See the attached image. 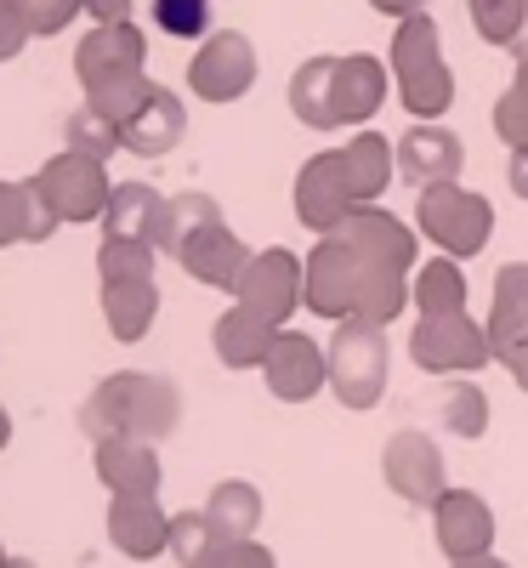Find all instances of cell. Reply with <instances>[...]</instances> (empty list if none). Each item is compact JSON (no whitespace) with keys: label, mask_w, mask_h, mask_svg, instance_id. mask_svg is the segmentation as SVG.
<instances>
[{"label":"cell","mask_w":528,"mask_h":568,"mask_svg":"<svg viewBox=\"0 0 528 568\" xmlns=\"http://www.w3.org/2000/svg\"><path fill=\"white\" fill-rule=\"evenodd\" d=\"M182 420V398L165 375H149V369H120L109 382L91 387V398L80 404V426L91 444L103 438H149L160 444L165 433H176Z\"/></svg>","instance_id":"6da1fadb"},{"label":"cell","mask_w":528,"mask_h":568,"mask_svg":"<svg viewBox=\"0 0 528 568\" xmlns=\"http://www.w3.org/2000/svg\"><path fill=\"white\" fill-rule=\"evenodd\" d=\"M393 74H398V98L415 120H438L455 103V80L444 63V45H438V23L426 12L404 18L393 34Z\"/></svg>","instance_id":"7a4b0ae2"},{"label":"cell","mask_w":528,"mask_h":568,"mask_svg":"<svg viewBox=\"0 0 528 568\" xmlns=\"http://www.w3.org/2000/svg\"><path fill=\"white\" fill-rule=\"evenodd\" d=\"M415 222L444 256H477L495 233V205L460 182H438L415 194Z\"/></svg>","instance_id":"3957f363"},{"label":"cell","mask_w":528,"mask_h":568,"mask_svg":"<svg viewBox=\"0 0 528 568\" xmlns=\"http://www.w3.org/2000/svg\"><path fill=\"white\" fill-rule=\"evenodd\" d=\"M369 278H375V262L347 245L342 233H324L318 251L307 256V313L342 324V318H358L364 296H369Z\"/></svg>","instance_id":"277c9868"},{"label":"cell","mask_w":528,"mask_h":568,"mask_svg":"<svg viewBox=\"0 0 528 568\" xmlns=\"http://www.w3.org/2000/svg\"><path fill=\"white\" fill-rule=\"evenodd\" d=\"M387 324L369 318H342L329 342V387L347 409H369L380 404V387H387Z\"/></svg>","instance_id":"5b68a950"},{"label":"cell","mask_w":528,"mask_h":568,"mask_svg":"<svg viewBox=\"0 0 528 568\" xmlns=\"http://www.w3.org/2000/svg\"><path fill=\"white\" fill-rule=\"evenodd\" d=\"M409 358L431 375H471L495 358L489 324H471V313H426L409 336Z\"/></svg>","instance_id":"8992f818"},{"label":"cell","mask_w":528,"mask_h":568,"mask_svg":"<svg viewBox=\"0 0 528 568\" xmlns=\"http://www.w3.org/2000/svg\"><path fill=\"white\" fill-rule=\"evenodd\" d=\"M34 187H40V200L58 211V222H103L109 194H114L103 160H85L74 149H63L58 160H45Z\"/></svg>","instance_id":"52a82bcc"},{"label":"cell","mask_w":528,"mask_h":568,"mask_svg":"<svg viewBox=\"0 0 528 568\" xmlns=\"http://www.w3.org/2000/svg\"><path fill=\"white\" fill-rule=\"evenodd\" d=\"M233 296H238V307H251V313H262L267 324L284 329L291 307L307 302V262L273 245V251L251 256V267H245V278H238V291H233Z\"/></svg>","instance_id":"ba28073f"},{"label":"cell","mask_w":528,"mask_h":568,"mask_svg":"<svg viewBox=\"0 0 528 568\" xmlns=\"http://www.w3.org/2000/svg\"><path fill=\"white\" fill-rule=\"evenodd\" d=\"M187 85H194L205 103L245 98V91L256 85V45L245 34H233V29L211 34L200 52H194V63H187Z\"/></svg>","instance_id":"9c48e42d"},{"label":"cell","mask_w":528,"mask_h":568,"mask_svg":"<svg viewBox=\"0 0 528 568\" xmlns=\"http://www.w3.org/2000/svg\"><path fill=\"white\" fill-rule=\"evenodd\" d=\"M358 205V194H353V182H347V160H342V149L335 154H313L307 165H302V176H296V216L318 233H335L342 227V216Z\"/></svg>","instance_id":"30bf717a"},{"label":"cell","mask_w":528,"mask_h":568,"mask_svg":"<svg viewBox=\"0 0 528 568\" xmlns=\"http://www.w3.org/2000/svg\"><path fill=\"white\" fill-rule=\"evenodd\" d=\"M380 471H387V484L409 500V506H438L449 495V478H444V455L426 433H398L380 455Z\"/></svg>","instance_id":"8fae6325"},{"label":"cell","mask_w":528,"mask_h":568,"mask_svg":"<svg viewBox=\"0 0 528 568\" xmlns=\"http://www.w3.org/2000/svg\"><path fill=\"white\" fill-rule=\"evenodd\" d=\"M262 375H267L273 398L307 404V398L329 382V347H318L313 336H302V329H278V342H273Z\"/></svg>","instance_id":"7c38bea8"},{"label":"cell","mask_w":528,"mask_h":568,"mask_svg":"<svg viewBox=\"0 0 528 568\" xmlns=\"http://www.w3.org/2000/svg\"><path fill=\"white\" fill-rule=\"evenodd\" d=\"M171 256L187 267V278L211 284V291H238V278H245V267H251L245 245H238L233 233H227V222H222V216L200 222L194 233H182V245H176Z\"/></svg>","instance_id":"4fadbf2b"},{"label":"cell","mask_w":528,"mask_h":568,"mask_svg":"<svg viewBox=\"0 0 528 568\" xmlns=\"http://www.w3.org/2000/svg\"><path fill=\"white\" fill-rule=\"evenodd\" d=\"M431 529H438V551L449 562L460 557H484L495 546V511L484 495L471 489H449L438 506H431Z\"/></svg>","instance_id":"5bb4252c"},{"label":"cell","mask_w":528,"mask_h":568,"mask_svg":"<svg viewBox=\"0 0 528 568\" xmlns=\"http://www.w3.org/2000/svg\"><path fill=\"white\" fill-rule=\"evenodd\" d=\"M109 540L131 562H149L171 551V517L160 511V495H114L109 500Z\"/></svg>","instance_id":"9a60e30c"},{"label":"cell","mask_w":528,"mask_h":568,"mask_svg":"<svg viewBox=\"0 0 528 568\" xmlns=\"http://www.w3.org/2000/svg\"><path fill=\"white\" fill-rule=\"evenodd\" d=\"M165 216H171L165 194H154L149 182H120L103 211V240H142L165 251Z\"/></svg>","instance_id":"2e32d148"},{"label":"cell","mask_w":528,"mask_h":568,"mask_svg":"<svg viewBox=\"0 0 528 568\" xmlns=\"http://www.w3.org/2000/svg\"><path fill=\"white\" fill-rule=\"evenodd\" d=\"M142 34L131 23H98L85 40H80V52H74V74L80 85H103V80H125V74H142Z\"/></svg>","instance_id":"e0dca14e"},{"label":"cell","mask_w":528,"mask_h":568,"mask_svg":"<svg viewBox=\"0 0 528 568\" xmlns=\"http://www.w3.org/2000/svg\"><path fill=\"white\" fill-rule=\"evenodd\" d=\"M335 233H342L347 245H358L369 262H380V267H404L409 273V262H415V233L398 216L380 211V200L375 205H353Z\"/></svg>","instance_id":"ac0fdd59"},{"label":"cell","mask_w":528,"mask_h":568,"mask_svg":"<svg viewBox=\"0 0 528 568\" xmlns=\"http://www.w3.org/2000/svg\"><path fill=\"white\" fill-rule=\"evenodd\" d=\"M182 131H187L182 98H176V91H165V85H154L149 103H142L120 125V142H125V154H136V160H160V154H171L176 142H182Z\"/></svg>","instance_id":"d6986e66"},{"label":"cell","mask_w":528,"mask_h":568,"mask_svg":"<svg viewBox=\"0 0 528 568\" xmlns=\"http://www.w3.org/2000/svg\"><path fill=\"white\" fill-rule=\"evenodd\" d=\"M398 176L415 187H438V182H455L460 176V136L444 131V125H415L404 142H398Z\"/></svg>","instance_id":"ffe728a7"},{"label":"cell","mask_w":528,"mask_h":568,"mask_svg":"<svg viewBox=\"0 0 528 568\" xmlns=\"http://www.w3.org/2000/svg\"><path fill=\"white\" fill-rule=\"evenodd\" d=\"M91 466L114 495H160V449L149 438H103Z\"/></svg>","instance_id":"44dd1931"},{"label":"cell","mask_w":528,"mask_h":568,"mask_svg":"<svg viewBox=\"0 0 528 568\" xmlns=\"http://www.w3.org/2000/svg\"><path fill=\"white\" fill-rule=\"evenodd\" d=\"M273 342H278V324H267L251 307H227L216 318V329H211V347H216V358L227 369H262L267 353H273Z\"/></svg>","instance_id":"7402d4cb"},{"label":"cell","mask_w":528,"mask_h":568,"mask_svg":"<svg viewBox=\"0 0 528 568\" xmlns=\"http://www.w3.org/2000/svg\"><path fill=\"white\" fill-rule=\"evenodd\" d=\"M380 98H387V69L369 52H353L335 63V125H364Z\"/></svg>","instance_id":"603a6c76"},{"label":"cell","mask_w":528,"mask_h":568,"mask_svg":"<svg viewBox=\"0 0 528 568\" xmlns=\"http://www.w3.org/2000/svg\"><path fill=\"white\" fill-rule=\"evenodd\" d=\"M58 211L40 200L34 182H0V245H40L52 240Z\"/></svg>","instance_id":"cb8c5ba5"},{"label":"cell","mask_w":528,"mask_h":568,"mask_svg":"<svg viewBox=\"0 0 528 568\" xmlns=\"http://www.w3.org/2000/svg\"><path fill=\"white\" fill-rule=\"evenodd\" d=\"M342 160H347V182H353L358 205H375L380 194H387V182L398 176V149H393V142L380 136V131H358V136H347Z\"/></svg>","instance_id":"d4e9b609"},{"label":"cell","mask_w":528,"mask_h":568,"mask_svg":"<svg viewBox=\"0 0 528 568\" xmlns=\"http://www.w3.org/2000/svg\"><path fill=\"white\" fill-rule=\"evenodd\" d=\"M160 313V291L154 278H109L103 284V318L120 342H142L149 336V324Z\"/></svg>","instance_id":"484cf974"},{"label":"cell","mask_w":528,"mask_h":568,"mask_svg":"<svg viewBox=\"0 0 528 568\" xmlns=\"http://www.w3.org/2000/svg\"><path fill=\"white\" fill-rule=\"evenodd\" d=\"M528 336V262H506L495 273V307H489V342L495 353Z\"/></svg>","instance_id":"4316f807"},{"label":"cell","mask_w":528,"mask_h":568,"mask_svg":"<svg viewBox=\"0 0 528 568\" xmlns=\"http://www.w3.org/2000/svg\"><path fill=\"white\" fill-rule=\"evenodd\" d=\"M335 63L342 58H307L291 74V114L313 131L335 125Z\"/></svg>","instance_id":"83f0119b"},{"label":"cell","mask_w":528,"mask_h":568,"mask_svg":"<svg viewBox=\"0 0 528 568\" xmlns=\"http://www.w3.org/2000/svg\"><path fill=\"white\" fill-rule=\"evenodd\" d=\"M205 517L216 524L222 540H251L256 524H262V495H256V484H245V478L216 484L211 500H205Z\"/></svg>","instance_id":"f1b7e54d"},{"label":"cell","mask_w":528,"mask_h":568,"mask_svg":"<svg viewBox=\"0 0 528 568\" xmlns=\"http://www.w3.org/2000/svg\"><path fill=\"white\" fill-rule=\"evenodd\" d=\"M409 302L426 313H466V278H460V262L455 256H438L426 262L415 278H409Z\"/></svg>","instance_id":"f546056e"},{"label":"cell","mask_w":528,"mask_h":568,"mask_svg":"<svg viewBox=\"0 0 528 568\" xmlns=\"http://www.w3.org/2000/svg\"><path fill=\"white\" fill-rule=\"evenodd\" d=\"M216 551H222V535L205 511H176L171 517V557L182 568H211Z\"/></svg>","instance_id":"4dcf8cb0"},{"label":"cell","mask_w":528,"mask_h":568,"mask_svg":"<svg viewBox=\"0 0 528 568\" xmlns=\"http://www.w3.org/2000/svg\"><path fill=\"white\" fill-rule=\"evenodd\" d=\"M63 142H69L74 154H85V160H109L114 149H125V142H120V125H114L103 109H91V103L69 114V125H63Z\"/></svg>","instance_id":"1f68e13d"},{"label":"cell","mask_w":528,"mask_h":568,"mask_svg":"<svg viewBox=\"0 0 528 568\" xmlns=\"http://www.w3.org/2000/svg\"><path fill=\"white\" fill-rule=\"evenodd\" d=\"M438 409H444V426L455 438H484L489 433V393L477 382H455Z\"/></svg>","instance_id":"d6a6232c"},{"label":"cell","mask_w":528,"mask_h":568,"mask_svg":"<svg viewBox=\"0 0 528 568\" xmlns=\"http://www.w3.org/2000/svg\"><path fill=\"white\" fill-rule=\"evenodd\" d=\"M149 91H154V80H149V74H125V80L85 85V103H91V109H103L114 125H125L142 103H149Z\"/></svg>","instance_id":"836d02e7"},{"label":"cell","mask_w":528,"mask_h":568,"mask_svg":"<svg viewBox=\"0 0 528 568\" xmlns=\"http://www.w3.org/2000/svg\"><path fill=\"white\" fill-rule=\"evenodd\" d=\"M466 12H471L477 34H484L489 45H511L522 18H528V0H466Z\"/></svg>","instance_id":"e575fe53"},{"label":"cell","mask_w":528,"mask_h":568,"mask_svg":"<svg viewBox=\"0 0 528 568\" xmlns=\"http://www.w3.org/2000/svg\"><path fill=\"white\" fill-rule=\"evenodd\" d=\"M98 273H103V284L109 278H154V245H142V240H103Z\"/></svg>","instance_id":"d590c367"},{"label":"cell","mask_w":528,"mask_h":568,"mask_svg":"<svg viewBox=\"0 0 528 568\" xmlns=\"http://www.w3.org/2000/svg\"><path fill=\"white\" fill-rule=\"evenodd\" d=\"M495 131H500L506 149H528V69H517L506 98L495 103Z\"/></svg>","instance_id":"8d00e7d4"},{"label":"cell","mask_w":528,"mask_h":568,"mask_svg":"<svg viewBox=\"0 0 528 568\" xmlns=\"http://www.w3.org/2000/svg\"><path fill=\"white\" fill-rule=\"evenodd\" d=\"M211 23V0H154V29L171 40H200Z\"/></svg>","instance_id":"74e56055"},{"label":"cell","mask_w":528,"mask_h":568,"mask_svg":"<svg viewBox=\"0 0 528 568\" xmlns=\"http://www.w3.org/2000/svg\"><path fill=\"white\" fill-rule=\"evenodd\" d=\"M211 216H222L211 194H200V187L176 194V200H171V216H165V251H176V245H182V233H194V227L211 222Z\"/></svg>","instance_id":"f35d334b"},{"label":"cell","mask_w":528,"mask_h":568,"mask_svg":"<svg viewBox=\"0 0 528 568\" xmlns=\"http://www.w3.org/2000/svg\"><path fill=\"white\" fill-rule=\"evenodd\" d=\"M18 12H23L29 34H58L74 12H85V0H18Z\"/></svg>","instance_id":"ab89813d"},{"label":"cell","mask_w":528,"mask_h":568,"mask_svg":"<svg viewBox=\"0 0 528 568\" xmlns=\"http://www.w3.org/2000/svg\"><path fill=\"white\" fill-rule=\"evenodd\" d=\"M211 568H278V562H273V551L256 546V540H222V551H216Z\"/></svg>","instance_id":"60d3db41"},{"label":"cell","mask_w":528,"mask_h":568,"mask_svg":"<svg viewBox=\"0 0 528 568\" xmlns=\"http://www.w3.org/2000/svg\"><path fill=\"white\" fill-rule=\"evenodd\" d=\"M23 40H29V23H23V12H18V0H0V63L18 58Z\"/></svg>","instance_id":"b9f144b4"},{"label":"cell","mask_w":528,"mask_h":568,"mask_svg":"<svg viewBox=\"0 0 528 568\" xmlns=\"http://www.w3.org/2000/svg\"><path fill=\"white\" fill-rule=\"evenodd\" d=\"M495 358L506 364V375H511V382L528 393V336H522V342H511V347H500Z\"/></svg>","instance_id":"7bdbcfd3"},{"label":"cell","mask_w":528,"mask_h":568,"mask_svg":"<svg viewBox=\"0 0 528 568\" xmlns=\"http://www.w3.org/2000/svg\"><path fill=\"white\" fill-rule=\"evenodd\" d=\"M85 12L98 23H131V0H85Z\"/></svg>","instance_id":"ee69618b"},{"label":"cell","mask_w":528,"mask_h":568,"mask_svg":"<svg viewBox=\"0 0 528 568\" xmlns=\"http://www.w3.org/2000/svg\"><path fill=\"white\" fill-rule=\"evenodd\" d=\"M506 182H511V194H517V200H528V149H511Z\"/></svg>","instance_id":"f6af8a7d"},{"label":"cell","mask_w":528,"mask_h":568,"mask_svg":"<svg viewBox=\"0 0 528 568\" xmlns=\"http://www.w3.org/2000/svg\"><path fill=\"white\" fill-rule=\"evenodd\" d=\"M369 7L387 18H415V12H426V0H369Z\"/></svg>","instance_id":"bcb514c9"},{"label":"cell","mask_w":528,"mask_h":568,"mask_svg":"<svg viewBox=\"0 0 528 568\" xmlns=\"http://www.w3.org/2000/svg\"><path fill=\"white\" fill-rule=\"evenodd\" d=\"M449 568H506L495 551H484V557H460V562H449Z\"/></svg>","instance_id":"7dc6e473"},{"label":"cell","mask_w":528,"mask_h":568,"mask_svg":"<svg viewBox=\"0 0 528 568\" xmlns=\"http://www.w3.org/2000/svg\"><path fill=\"white\" fill-rule=\"evenodd\" d=\"M511 52H517V63H528V18H522V29H517V40H511Z\"/></svg>","instance_id":"c3c4849f"},{"label":"cell","mask_w":528,"mask_h":568,"mask_svg":"<svg viewBox=\"0 0 528 568\" xmlns=\"http://www.w3.org/2000/svg\"><path fill=\"white\" fill-rule=\"evenodd\" d=\"M7 438H12V420H7V409H0V449H7Z\"/></svg>","instance_id":"681fc988"},{"label":"cell","mask_w":528,"mask_h":568,"mask_svg":"<svg viewBox=\"0 0 528 568\" xmlns=\"http://www.w3.org/2000/svg\"><path fill=\"white\" fill-rule=\"evenodd\" d=\"M7 568H34V562H29V557H12V562H7Z\"/></svg>","instance_id":"f907efd6"},{"label":"cell","mask_w":528,"mask_h":568,"mask_svg":"<svg viewBox=\"0 0 528 568\" xmlns=\"http://www.w3.org/2000/svg\"><path fill=\"white\" fill-rule=\"evenodd\" d=\"M7 562H12V557H7V551H0V568H7Z\"/></svg>","instance_id":"816d5d0a"},{"label":"cell","mask_w":528,"mask_h":568,"mask_svg":"<svg viewBox=\"0 0 528 568\" xmlns=\"http://www.w3.org/2000/svg\"><path fill=\"white\" fill-rule=\"evenodd\" d=\"M517 69H528V63H517Z\"/></svg>","instance_id":"f5cc1de1"}]
</instances>
